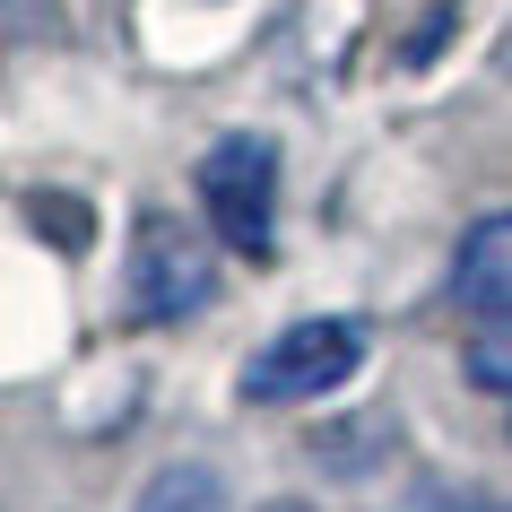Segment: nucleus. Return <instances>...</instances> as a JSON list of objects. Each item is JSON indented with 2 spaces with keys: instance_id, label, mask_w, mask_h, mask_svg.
<instances>
[{
  "instance_id": "nucleus-1",
  "label": "nucleus",
  "mask_w": 512,
  "mask_h": 512,
  "mask_svg": "<svg viewBox=\"0 0 512 512\" xmlns=\"http://www.w3.org/2000/svg\"><path fill=\"white\" fill-rule=\"evenodd\" d=\"M365 348H374V330L356 322V313H304L287 322L278 339L243 356V408H304V400H330V391H348L365 374Z\"/></svg>"
},
{
  "instance_id": "nucleus-2",
  "label": "nucleus",
  "mask_w": 512,
  "mask_h": 512,
  "mask_svg": "<svg viewBox=\"0 0 512 512\" xmlns=\"http://www.w3.org/2000/svg\"><path fill=\"white\" fill-rule=\"evenodd\" d=\"M209 304H217V252L200 243V226H183L174 209H139L131 252H122V313L165 330Z\"/></svg>"
},
{
  "instance_id": "nucleus-3",
  "label": "nucleus",
  "mask_w": 512,
  "mask_h": 512,
  "mask_svg": "<svg viewBox=\"0 0 512 512\" xmlns=\"http://www.w3.org/2000/svg\"><path fill=\"white\" fill-rule=\"evenodd\" d=\"M200 217H209V235L243 261H270L278 243V139L270 131H226L200 148Z\"/></svg>"
},
{
  "instance_id": "nucleus-4",
  "label": "nucleus",
  "mask_w": 512,
  "mask_h": 512,
  "mask_svg": "<svg viewBox=\"0 0 512 512\" xmlns=\"http://www.w3.org/2000/svg\"><path fill=\"white\" fill-rule=\"evenodd\" d=\"M452 304L460 313H512V209L469 217V235L452 243Z\"/></svg>"
},
{
  "instance_id": "nucleus-5",
  "label": "nucleus",
  "mask_w": 512,
  "mask_h": 512,
  "mask_svg": "<svg viewBox=\"0 0 512 512\" xmlns=\"http://www.w3.org/2000/svg\"><path fill=\"white\" fill-rule=\"evenodd\" d=\"M131 512H235V504H226V478H217L209 460H165L157 478L139 486Z\"/></svg>"
},
{
  "instance_id": "nucleus-6",
  "label": "nucleus",
  "mask_w": 512,
  "mask_h": 512,
  "mask_svg": "<svg viewBox=\"0 0 512 512\" xmlns=\"http://www.w3.org/2000/svg\"><path fill=\"white\" fill-rule=\"evenodd\" d=\"M460 365H469V382H478V391H504V400H512V313H486L478 339L460 348Z\"/></svg>"
},
{
  "instance_id": "nucleus-7",
  "label": "nucleus",
  "mask_w": 512,
  "mask_h": 512,
  "mask_svg": "<svg viewBox=\"0 0 512 512\" xmlns=\"http://www.w3.org/2000/svg\"><path fill=\"white\" fill-rule=\"evenodd\" d=\"M495 79H512V27L495 35Z\"/></svg>"
},
{
  "instance_id": "nucleus-8",
  "label": "nucleus",
  "mask_w": 512,
  "mask_h": 512,
  "mask_svg": "<svg viewBox=\"0 0 512 512\" xmlns=\"http://www.w3.org/2000/svg\"><path fill=\"white\" fill-rule=\"evenodd\" d=\"M270 512H313V504H270Z\"/></svg>"
}]
</instances>
